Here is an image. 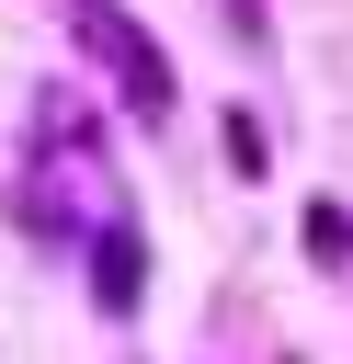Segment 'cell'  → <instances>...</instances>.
Masks as SVG:
<instances>
[{
  "label": "cell",
  "mask_w": 353,
  "mask_h": 364,
  "mask_svg": "<svg viewBox=\"0 0 353 364\" xmlns=\"http://www.w3.org/2000/svg\"><path fill=\"white\" fill-rule=\"evenodd\" d=\"M80 23H91V46H114V68H125V102H137V114H171V68H159V46H148L125 11H102V0H91Z\"/></svg>",
  "instance_id": "obj_1"
},
{
  "label": "cell",
  "mask_w": 353,
  "mask_h": 364,
  "mask_svg": "<svg viewBox=\"0 0 353 364\" xmlns=\"http://www.w3.org/2000/svg\"><path fill=\"white\" fill-rule=\"evenodd\" d=\"M307 250H319V262H342V250H353V228H342V205H319V216H307Z\"/></svg>",
  "instance_id": "obj_3"
},
{
  "label": "cell",
  "mask_w": 353,
  "mask_h": 364,
  "mask_svg": "<svg viewBox=\"0 0 353 364\" xmlns=\"http://www.w3.org/2000/svg\"><path fill=\"white\" fill-rule=\"evenodd\" d=\"M102 307H137V239H102Z\"/></svg>",
  "instance_id": "obj_2"
}]
</instances>
